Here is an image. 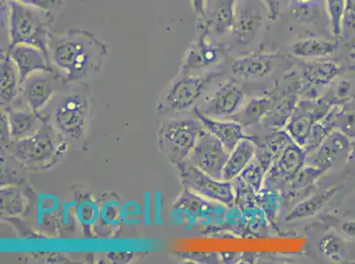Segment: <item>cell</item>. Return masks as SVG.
<instances>
[{
    "label": "cell",
    "mask_w": 355,
    "mask_h": 264,
    "mask_svg": "<svg viewBox=\"0 0 355 264\" xmlns=\"http://www.w3.org/2000/svg\"><path fill=\"white\" fill-rule=\"evenodd\" d=\"M108 53L107 44L83 28L54 35L49 49L51 66L64 84L82 82L98 73Z\"/></svg>",
    "instance_id": "obj_1"
},
{
    "label": "cell",
    "mask_w": 355,
    "mask_h": 264,
    "mask_svg": "<svg viewBox=\"0 0 355 264\" xmlns=\"http://www.w3.org/2000/svg\"><path fill=\"white\" fill-rule=\"evenodd\" d=\"M48 121L66 141L78 142L85 136L92 111V93L83 82L64 84L48 104Z\"/></svg>",
    "instance_id": "obj_2"
},
{
    "label": "cell",
    "mask_w": 355,
    "mask_h": 264,
    "mask_svg": "<svg viewBox=\"0 0 355 264\" xmlns=\"http://www.w3.org/2000/svg\"><path fill=\"white\" fill-rule=\"evenodd\" d=\"M9 45H31L49 57L50 44L54 37L53 12L22 4L15 0H9Z\"/></svg>",
    "instance_id": "obj_3"
},
{
    "label": "cell",
    "mask_w": 355,
    "mask_h": 264,
    "mask_svg": "<svg viewBox=\"0 0 355 264\" xmlns=\"http://www.w3.org/2000/svg\"><path fill=\"white\" fill-rule=\"evenodd\" d=\"M203 130L195 115L169 119L163 122L157 131L158 148L169 162L180 165L189 159Z\"/></svg>",
    "instance_id": "obj_4"
},
{
    "label": "cell",
    "mask_w": 355,
    "mask_h": 264,
    "mask_svg": "<svg viewBox=\"0 0 355 264\" xmlns=\"http://www.w3.org/2000/svg\"><path fill=\"white\" fill-rule=\"evenodd\" d=\"M60 136L49 122L31 136L14 140L8 148L16 162L31 169H44L53 162L59 153ZM5 150V149H4Z\"/></svg>",
    "instance_id": "obj_5"
},
{
    "label": "cell",
    "mask_w": 355,
    "mask_h": 264,
    "mask_svg": "<svg viewBox=\"0 0 355 264\" xmlns=\"http://www.w3.org/2000/svg\"><path fill=\"white\" fill-rule=\"evenodd\" d=\"M212 77L211 74L199 76L196 74L178 73L158 99V114L170 117L188 111L201 98Z\"/></svg>",
    "instance_id": "obj_6"
},
{
    "label": "cell",
    "mask_w": 355,
    "mask_h": 264,
    "mask_svg": "<svg viewBox=\"0 0 355 264\" xmlns=\"http://www.w3.org/2000/svg\"><path fill=\"white\" fill-rule=\"evenodd\" d=\"M227 206L220 202L208 200L184 189L182 195L174 202L173 217L189 225L196 223L203 225H224Z\"/></svg>",
    "instance_id": "obj_7"
},
{
    "label": "cell",
    "mask_w": 355,
    "mask_h": 264,
    "mask_svg": "<svg viewBox=\"0 0 355 264\" xmlns=\"http://www.w3.org/2000/svg\"><path fill=\"white\" fill-rule=\"evenodd\" d=\"M177 167L184 189L208 200L220 202L228 208L234 205L235 196L232 182L213 178L188 162L180 164Z\"/></svg>",
    "instance_id": "obj_8"
},
{
    "label": "cell",
    "mask_w": 355,
    "mask_h": 264,
    "mask_svg": "<svg viewBox=\"0 0 355 264\" xmlns=\"http://www.w3.org/2000/svg\"><path fill=\"white\" fill-rule=\"evenodd\" d=\"M64 85L63 79L56 72L33 73L21 84L20 92L10 106L20 105L16 109L43 111Z\"/></svg>",
    "instance_id": "obj_9"
},
{
    "label": "cell",
    "mask_w": 355,
    "mask_h": 264,
    "mask_svg": "<svg viewBox=\"0 0 355 264\" xmlns=\"http://www.w3.org/2000/svg\"><path fill=\"white\" fill-rule=\"evenodd\" d=\"M229 155L230 153L225 149L224 144L205 129L186 162L198 167L213 178L222 180Z\"/></svg>",
    "instance_id": "obj_10"
},
{
    "label": "cell",
    "mask_w": 355,
    "mask_h": 264,
    "mask_svg": "<svg viewBox=\"0 0 355 264\" xmlns=\"http://www.w3.org/2000/svg\"><path fill=\"white\" fill-rule=\"evenodd\" d=\"M306 158L308 153L302 147L295 142L289 144L268 170L263 187L282 193L300 170L306 165Z\"/></svg>",
    "instance_id": "obj_11"
},
{
    "label": "cell",
    "mask_w": 355,
    "mask_h": 264,
    "mask_svg": "<svg viewBox=\"0 0 355 264\" xmlns=\"http://www.w3.org/2000/svg\"><path fill=\"white\" fill-rule=\"evenodd\" d=\"M201 21L199 25L198 39L187 51L186 57H184L180 66V73L193 74L198 70L208 68L219 59L218 48L215 47L208 38L209 25L203 20Z\"/></svg>",
    "instance_id": "obj_12"
},
{
    "label": "cell",
    "mask_w": 355,
    "mask_h": 264,
    "mask_svg": "<svg viewBox=\"0 0 355 264\" xmlns=\"http://www.w3.org/2000/svg\"><path fill=\"white\" fill-rule=\"evenodd\" d=\"M243 99L244 93L236 83L225 82L206 101L205 107L199 109L209 117H231L238 112Z\"/></svg>",
    "instance_id": "obj_13"
},
{
    "label": "cell",
    "mask_w": 355,
    "mask_h": 264,
    "mask_svg": "<svg viewBox=\"0 0 355 264\" xmlns=\"http://www.w3.org/2000/svg\"><path fill=\"white\" fill-rule=\"evenodd\" d=\"M6 51L17 66L21 85L33 73L55 72L49 57L37 47L28 44L9 45Z\"/></svg>",
    "instance_id": "obj_14"
},
{
    "label": "cell",
    "mask_w": 355,
    "mask_h": 264,
    "mask_svg": "<svg viewBox=\"0 0 355 264\" xmlns=\"http://www.w3.org/2000/svg\"><path fill=\"white\" fill-rule=\"evenodd\" d=\"M193 115L202 122L203 128L217 138L231 153L241 140L251 138L244 132V127L235 121H221L202 114L198 107L193 109Z\"/></svg>",
    "instance_id": "obj_15"
},
{
    "label": "cell",
    "mask_w": 355,
    "mask_h": 264,
    "mask_svg": "<svg viewBox=\"0 0 355 264\" xmlns=\"http://www.w3.org/2000/svg\"><path fill=\"white\" fill-rule=\"evenodd\" d=\"M275 56L267 54H253L240 57L231 66V72L236 78L257 80L270 75L275 66Z\"/></svg>",
    "instance_id": "obj_16"
},
{
    "label": "cell",
    "mask_w": 355,
    "mask_h": 264,
    "mask_svg": "<svg viewBox=\"0 0 355 264\" xmlns=\"http://www.w3.org/2000/svg\"><path fill=\"white\" fill-rule=\"evenodd\" d=\"M314 125L315 121L311 115V100H303L297 103L295 111L287 122L285 131L293 142L304 149Z\"/></svg>",
    "instance_id": "obj_17"
},
{
    "label": "cell",
    "mask_w": 355,
    "mask_h": 264,
    "mask_svg": "<svg viewBox=\"0 0 355 264\" xmlns=\"http://www.w3.org/2000/svg\"><path fill=\"white\" fill-rule=\"evenodd\" d=\"M2 108L5 109L8 114L12 141L31 136L40 131L47 121L46 117L40 114L41 112L15 109L11 106Z\"/></svg>",
    "instance_id": "obj_18"
},
{
    "label": "cell",
    "mask_w": 355,
    "mask_h": 264,
    "mask_svg": "<svg viewBox=\"0 0 355 264\" xmlns=\"http://www.w3.org/2000/svg\"><path fill=\"white\" fill-rule=\"evenodd\" d=\"M254 142L257 146L254 160L268 171L287 146L293 141L285 130H279L261 138L260 142Z\"/></svg>",
    "instance_id": "obj_19"
},
{
    "label": "cell",
    "mask_w": 355,
    "mask_h": 264,
    "mask_svg": "<svg viewBox=\"0 0 355 264\" xmlns=\"http://www.w3.org/2000/svg\"><path fill=\"white\" fill-rule=\"evenodd\" d=\"M20 74L8 51L1 49L0 60V98L1 107H8L20 92Z\"/></svg>",
    "instance_id": "obj_20"
},
{
    "label": "cell",
    "mask_w": 355,
    "mask_h": 264,
    "mask_svg": "<svg viewBox=\"0 0 355 264\" xmlns=\"http://www.w3.org/2000/svg\"><path fill=\"white\" fill-rule=\"evenodd\" d=\"M347 147V138L340 132L332 131L311 155L309 154L306 164L328 170L338 154L344 152Z\"/></svg>",
    "instance_id": "obj_21"
},
{
    "label": "cell",
    "mask_w": 355,
    "mask_h": 264,
    "mask_svg": "<svg viewBox=\"0 0 355 264\" xmlns=\"http://www.w3.org/2000/svg\"><path fill=\"white\" fill-rule=\"evenodd\" d=\"M263 15L258 9L246 8L242 9L232 28V33L241 46H248L256 38L261 24Z\"/></svg>",
    "instance_id": "obj_22"
},
{
    "label": "cell",
    "mask_w": 355,
    "mask_h": 264,
    "mask_svg": "<svg viewBox=\"0 0 355 264\" xmlns=\"http://www.w3.org/2000/svg\"><path fill=\"white\" fill-rule=\"evenodd\" d=\"M252 138L241 140L232 151L223 171V181H234L254 160L257 146Z\"/></svg>",
    "instance_id": "obj_23"
},
{
    "label": "cell",
    "mask_w": 355,
    "mask_h": 264,
    "mask_svg": "<svg viewBox=\"0 0 355 264\" xmlns=\"http://www.w3.org/2000/svg\"><path fill=\"white\" fill-rule=\"evenodd\" d=\"M302 75L306 82L313 86H327L337 78L340 67L334 61L316 59L302 66Z\"/></svg>",
    "instance_id": "obj_24"
},
{
    "label": "cell",
    "mask_w": 355,
    "mask_h": 264,
    "mask_svg": "<svg viewBox=\"0 0 355 264\" xmlns=\"http://www.w3.org/2000/svg\"><path fill=\"white\" fill-rule=\"evenodd\" d=\"M273 105L274 101L272 98H253L241 109V111L235 113L231 118L232 121L239 122L244 128L256 126L261 124Z\"/></svg>",
    "instance_id": "obj_25"
},
{
    "label": "cell",
    "mask_w": 355,
    "mask_h": 264,
    "mask_svg": "<svg viewBox=\"0 0 355 264\" xmlns=\"http://www.w3.org/2000/svg\"><path fill=\"white\" fill-rule=\"evenodd\" d=\"M335 41L324 38L311 37L295 41L292 45L291 53L302 59H324L337 50Z\"/></svg>",
    "instance_id": "obj_26"
},
{
    "label": "cell",
    "mask_w": 355,
    "mask_h": 264,
    "mask_svg": "<svg viewBox=\"0 0 355 264\" xmlns=\"http://www.w3.org/2000/svg\"><path fill=\"white\" fill-rule=\"evenodd\" d=\"M337 189L332 188L326 189V191L318 194L311 196L299 202L298 205L289 212L285 218L286 222H293L296 220H308L314 217L318 212L322 210L329 201L331 200L335 195Z\"/></svg>",
    "instance_id": "obj_27"
},
{
    "label": "cell",
    "mask_w": 355,
    "mask_h": 264,
    "mask_svg": "<svg viewBox=\"0 0 355 264\" xmlns=\"http://www.w3.org/2000/svg\"><path fill=\"white\" fill-rule=\"evenodd\" d=\"M272 225L259 207H251L241 211L240 234L243 237H267Z\"/></svg>",
    "instance_id": "obj_28"
},
{
    "label": "cell",
    "mask_w": 355,
    "mask_h": 264,
    "mask_svg": "<svg viewBox=\"0 0 355 264\" xmlns=\"http://www.w3.org/2000/svg\"><path fill=\"white\" fill-rule=\"evenodd\" d=\"M298 102V97L295 93L286 95L277 104L274 103L272 109L268 113L261 124L264 125V127L272 129L274 131L282 130L291 119Z\"/></svg>",
    "instance_id": "obj_29"
},
{
    "label": "cell",
    "mask_w": 355,
    "mask_h": 264,
    "mask_svg": "<svg viewBox=\"0 0 355 264\" xmlns=\"http://www.w3.org/2000/svg\"><path fill=\"white\" fill-rule=\"evenodd\" d=\"M239 0H216L213 6L211 21L208 22L218 34H225L232 30L236 19L235 6Z\"/></svg>",
    "instance_id": "obj_30"
},
{
    "label": "cell",
    "mask_w": 355,
    "mask_h": 264,
    "mask_svg": "<svg viewBox=\"0 0 355 264\" xmlns=\"http://www.w3.org/2000/svg\"><path fill=\"white\" fill-rule=\"evenodd\" d=\"M327 171V169L306 164L282 192L283 198H295L297 196L302 194L314 185L315 182Z\"/></svg>",
    "instance_id": "obj_31"
},
{
    "label": "cell",
    "mask_w": 355,
    "mask_h": 264,
    "mask_svg": "<svg viewBox=\"0 0 355 264\" xmlns=\"http://www.w3.org/2000/svg\"><path fill=\"white\" fill-rule=\"evenodd\" d=\"M1 218H17L24 214L27 202L21 188L14 185L2 186L0 191Z\"/></svg>",
    "instance_id": "obj_32"
},
{
    "label": "cell",
    "mask_w": 355,
    "mask_h": 264,
    "mask_svg": "<svg viewBox=\"0 0 355 264\" xmlns=\"http://www.w3.org/2000/svg\"><path fill=\"white\" fill-rule=\"evenodd\" d=\"M282 204V193L277 189L263 187L257 194V207L264 212L272 225L275 223Z\"/></svg>",
    "instance_id": "obj_33"
},
{
    "label": "cell",
    "mask_w": 355,
    "mask_h": 264,
    "mask_svg": "<svg viewBox=\"0 0 355 264\" xmlns=\"http://www.w3.org/2000/svg\"><path fill=\"white\" fill-rule=\"evenodd\" d=\"M343 239L335 234H324L318 241V250L326 259L332 263H341L345 256Z\"/></svg>",
    "instance_id": "obj_34"
},
{
    "label": "cell",
    "mask_w": 355,
    "mask_h": 264,
    "mask_svg": "<svg viewBox=\"0 0 355 264\" xmlns=\"http://www.w3.org/2000/svg\"><path fill=\"white\" fill-rule=\"evenodd\" d=\"M336 113L334 111H331L330 113L320 122H316L313 127L311 138H309V142L304 148L306 153L311 154L312 152L320 146V144L324 141L326 137L332 132L336 122Z\"/></svg>",
    "instance_id": "obj_35"
},
{
    "label": "cell",
    "mask_w": 355,
    "mask_h": 264,
    "mask_svg": "<svg viewBox=\"0 0 355 264\" xmlns=\"http://www.w3.org/2000/svg\"><path fill=\"white\" fill-rule=\"evenodd\" d=\"M232 182V186H234L235 196L234 205H236L241 211L257 206V193L254 191V189L251 186L248 185V183L245 182L239 176Z\"/></svg>",
    "instance_id": "obj_36"
},
{
    "label": "cell",
    "mask_w": 355,
    "mask_h": 264,
    "mask_svg": "<svg viewBox=\"0 0 355 264\" xmlns=\"http://www.w3.org/2000/svg\"><path fill=\"white\" fill-rule=\"evenodd\" d=\"M266 173V170L253 160L239 177H241L245 182L254 189V191L258 193L263 187Z\"/></svg>",
    "instance_id": "obj_37"
},
{
    "label": "cell",
    "mask_w": 355,
    "mask_h": 264,
    "mask_svg": "<svg viewBox=\"0 0 355 264\" xmlns=\"http://www.w3.org/2000/svg\"><path fill=\"white\" fill-rule=\"evenodd\" d=\"M331 23L332 32L335 37L342 34V21L345 8V0H326Z\"/></svg>",
    "instance_id": "obj_38"
},
{
    "label": "cell",
    "mask_w": 355,
    "mask_h": 264,
    "mask_svg": "<svg viewBox=\"0 0 355 264\" xmlns=\"http://www.w3.org/2000/svg\"><path fill=\"white\" fill-rule=\"evenodd\" d=\"M22 4L37 6L44 10L53 12L63 6V0H15Z\"/></svg>",
    "instance_id": "obj_39"
},
{
    "label": "cell",
    "mask_w": 355,
    "mask_h": 264,
    "mask_svg": "<svg viewBox=\"0 0 355 264\" xmlns=\"http://www.w3.org/2000/svg\"><path fill=\"white\" fill-rule=\"evenodd\" d=\"M1 147L6 149L12 142L8 114L5 109H1Z\"/></svg>",
    "instance_id": "obj_40"
},
{
    "label": "cell",
    "mask_w": 355,
    "mask_h": 264,
    "mask_svg": "<svg viewBox=\"0 0 355 264\" xmlns=\"http://www.w3.org/2000/svg\"><path fill=\"white\" fill-rule=\"evenodd\" d=\"M355 31V8L351 0H345V8L342 21V30Z\"/></svg>",
    "instance_id": "obj_41"
},
{
    "label": "cell",
    "mask_w": 355,
    "mask_h": 264,
    "mask_svg": "<svg viewBox=\"0 0 355 264\" xmlns=\"http://www.w3.org/2000/svg\"><path fill=\"white\" fill-rule=\"evenodd\" d=\"M187 258L193 261H198V263H217L218 257L215 253H193L187 254Z\"/></svg>",
    "instance_id": "obj_42"
},
{
    "label": "cell",
    "mask_w": 355,
    "mask_h": 264,
    "mask_svg": "<svg viewBox=\"0 0 355 264\" xmlns=\"http://www.w3.org/2000/svg\"><path fill=\"white\" fill-rule=\"evenodd\" d=\"M208 0H192V6L196 14L201 17L202 20H207L206 16V6Z\"/></svg>",
    "instance_id": "obj_43"
},
{
    "label": "cell",
    "mask_w": 355,
    "mask_h": 264,
    "mask_svg": "<svg viewBox=\"0 0 355 264\" xmlns=\"http://www.w3.org/2000/svg\"><path fill=\"white\" fill-rule=\"evenodd\" d=\"M266 5L268 12H269L270 18L275 20L279 12V0H261Z\"/></svg>",
    "instance_id": "obj_44"
},
{
    "label": "cell",
    "mask_w": 355,
    "mask_h": 264,
    "mask_svg": "<svg viewBox=\"0 0 355 264\" xmlns=\"http://www.w3.org/2000/svg\"><path fill=\"white\" fill-rule=\"evenodd\" d=\"M341 229L348 236L355 238V221L347 220L343 222L341 225Z\"/></svg>",
    "instance_id": "obj_45"
},
{
    "label": "cell",
    "mask_w": 355,
    "mask_h": 264,
    "mask_svg": "<svg viewBox=\"0 0 355 264\" xmlns=\"http://www.w3.org/2000/svg\"><path fill=\"white\" fill-rule=\"evenodd\" d=\"M351 1H352V3H353V5H354V6L355 8V0H351Z\"/></svg>",
    "instance_id": "obj_46"
}]
</instances>
